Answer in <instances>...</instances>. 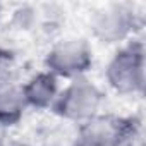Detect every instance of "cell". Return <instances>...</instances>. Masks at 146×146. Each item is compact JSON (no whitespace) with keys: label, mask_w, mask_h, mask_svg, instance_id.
I'll return each mask as SVG.
<instances>
[{"label":"cell","mask_w":146,"mask_h":146,"mask_svg":"<svg viewBox=\"0 0 146 146\" xmlns=\"http://www.w3.org/2000/svg\"><path fill=\"white\" fill-rule=\"evenodd\" d=\"M60 79H57L48 70H40L31 78H28L24 83H21L23 96L28 108L43 112L53 108L57 96L60 93Z\"/></svg>","instance_id":"6"},{"label":"cell","mask_w":146,"mask_h":146,"mask_svg":"<svg viewBox=\"0 0 146 146\" xmlns=\"http://www.w3.org/2000/svg\"><path fill=\"white\" fill-rule=\"evenodd\" d=\"M0 17H2V5H0Z\"/></svg>","instance_id":"11"},{"label":"cell","mask_w":146,"mask_h":146,"mask_svg":"<svg viewBox=\"0 0 146 146\" xmlns=\"http://www.w3.org/2000/svg\"><path fill=\"white\" fill-rule=\"evenodd\" d=\"M16 76H17V55L7 46H0V84L16 81Z\"/></svg>","instance_id":"9"},{"label":"cell","mask_w":146,"mask_h":146,"mask_svg":"<svg viewBox=\"0 0 146 146\" xmlns=\"http://www.w3.org/2000/svg\"><path fill=\"white\" fill-rule=\"evenodd\" d=\"M16 146H29V144H16Z\"/></svg>","instance_id":"12"},{"label":"cell","mask_w":146,"mask_h":146,"mask_svg":"<svg viewBox=\"0 0 146 146\" xmlns=\"http://www.w3.org/2000/svg\"><path fill=\"white\" fill-rule=\"evenodd\" d=\"M41 17H43L41 7L31 5V4H23L12 11L11 26H12V29L19 31V33H29V31L36 29Z\"/></svg>","instance_id":"8"},{"label":"cell","mask_w":146,"mask_h":146,"mask_svg":"<svg viewBox=\"0 0 146 146\" xmlns=\"http://www.w3.org/2000/svg\"><path fill=\"white\" fill-rule=\"evenodd\" d=\"M95 62L93 46L84 38H62L52 43L45 55V70L57 79L72 81L88 76Z\"/></svg>","instance_id":"4"},{"label":"cell","mask_w":146,"mask_h":146,"mask_svg":"<svg viewBox=\"0 0 146 146\" xmlns=\"http://www.w3.org/2000/svg\"><path fill=\"white\" fill-rule=\"evenodd\" d=\"M143 26V14L129 2L100 5L90 16L91 36L103 45H124Z\"/></svg>","instance_id":"2"},{"label":"cell","mask_w":146,"mask_h":146,"mask_svg":"<svg viewBox=\"0 0 146 146\" xmlns=\"http://www.w3.org/2000/svg\"><path fill=\"white\" fill-rule=\"evenodd\" d=\"M72 146H79V144H78V143H74V144H72Z\"/></svg>","instance_id":"14"},{"label":"cell","mask_w":146,"mask_h":146,"mask_svg":"<svg viewBox=\"0 0 146 146\" xmlns=\"http://www.w3.org/2000/svg\"><path fill=\"white\" fill-rule=\"evenodd\" d=\"M0 146H5V144H4V141H0Z\"/></svg>","instance_id":"13"},{"label":"cell","mask_w":146,"mask_h":146,"mask_svg":"<svg viewBox=\"0 0 146 146\" xmlns=\"http://www.w3.org/2000/svg\"><path fill=\"white\" fill-rule=\"evenodd\" d=\"M28 107L23 96L21 83H4L0 84V124L5 129L19 124L26 113Z\"/></svg>","instance_id":"7"},{"label":"cell","mask_w":146,"mask_h":146,"mask_svg":"<svg viewBox=\"0 0 146 146\" xmlns=\"http://www.w3.org/2000/svg\"><path fill=\"white\" fill-rule=\"evenodd\" d=\"M103 102L105 95L102 88L88 76H84L67 81V84L60 88L52 112L62 122L79 125L91 117L102 113Z\"/></svg>","instance_id":"3"},{"label":"cell","mask_w":146,"mask_h":146,"mask_svg":"<svg viewBox=\"0 0 146 146\" xmlns=\"http://www.w3.org/2000/svg\"><path fill=\"white\" fill-rule=\"evenodd\" d=\"M105 81L112 91L122 96L141 95L146 83L144 45L131 38L120 45L105 67Z\"/></svg>","instance_id":"1"},{"label":"cell","mask_w":146,"mask_h":146,"mask_svg":"<svg viewBox=\"0 0 146 146\" xmlns=\"http://www.w3.org/2000/svg\"><path fill=\"white\" fill-rule=\"evenodd\" d=\"M117 146H144L141 122H137L136 119H131V124L124 132V136L120 137V141L117 143Z\"/></svg>","instance_id":"10"},{"label":"cell","mask_w":146,"mask_h":146,"mask_svg":"<svg viewBox=\"0 0 146 146\" xmlns=\"http://www.w3.org/2000/svg\"><path fill=\"white\" fill-rule=\"evenodd\" d=\"M129 124L131 119L112 113H98L76 125V143L79 146H117Z\"/></svg>","instance_id":"5"}]
</instances>
